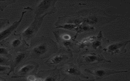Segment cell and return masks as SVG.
Masks as SVG:
<instances>
[{
    "label": "cell",
    "mask_w": 130,
    "mask_h": 81,
    "mask_svg": "<svg viewBox=\"0 0 130 81\" xmlns=\"http://www.w3.org/2000/svg\"><path fill=\"white\" fill-rule=\"evenodd\" d=\"M56 1H40L39 3L34 8L30 7H25L24 9L33 11L36 15L35 17H38L40 15L43 14L44 12L48 11L49 13H53V12L50 11V10L54 11L55 9L54 5Z\"/></svg>",
    "instance_id": "obj_4"
},
{
    "label": "cell",
    "mask_w": 130,
    "mask_h": 81,
    "mask_svg": "<svg viewBox=\"0 0 130 81\" xmlns=\"http://www.w3.org/2000/svg\"><path fill=\"white\" fill-rule=\"evenodd\" d=\"M68 58V56L67 55H62L61 53H58L56 55L48 59L46 61V63L50 64L51 65L53 64H58L61 62L63 61L64 60Z\"/></svg>",
    "instance_id": "obj_8"
},
{
    "label": "cell",
    "mask_w": 130,
    "mask_h": 81,
    "mask_svg": "<svg viewBox=\"0 0 130 81\" xmlns=\"http://www.w3.org/2000/svg\"><path fill=\"white\" fill-rule=\"evenodd\" d=\"M0 45L7 48L9 52L12 53L17 51H23L27 49V47H29L25 42L20 34L13 33L11 35L5 40L0 42Z\"/></svg>",
    "instance_id": "obj_2"
},
{
    "label": "cell",
    "mask_w": 130,
    "mask_h": 81,
    "mask_svg": "<svg viewBox=\"0 0 130 81\" xmlns=\"http://www.w3.org/2000/svg\"><path fill=\"white\" fill-rule=\"evenodd\" d=\"M9 24V20L7 19L0 18V31L4 26Z\"/></svg>",
    "instance_id": "obj_15"
},
{
    "label": "cell",
    "mask_w": 130,
    "mask_h": 81,
    "mask_svg": "<svg viewBox=\"0 0 130 81\" xmlns=\"http://www.w3.org/2000/svg\"><path fill=\"white\" fill-rule=\"evenodd\" d=\"M35 77V76H34V75H30V76H29V77H28V78H27V79L29 80V81H35V80H36Z\"/></svg>",
    "instance_id": "obj_19"
},
{
    "label": "cell",
    "mask_w": 130,
    "mask_h": 81,
    "mask_svg": "<svg viewBox=\"0 0 130 81\" xmlns=\"http://www.w3.org/2000/svg\"><path fill=\"white\" fill-rule=\"evenodd\" d=\"M124 43H120V44H116L109 46L108 47V51L109 52H116V50L119 49L121 47L124 45Z\"/></svg>",
    "instance_id": "obj_12"
},
{
    "label": "cell",
    "mask_w": 130,
    "mask_h": 81,
    "mask_svg": "<svg viewBox=\"0 0 130 81\" xmlns=\"http://www.w3.org/2000/svg\"><path fill=\"white\" fill-rule=\"evenodd\" d=\"M15 1H0V10L3 11L8 5L15 3Z\"/></svg>",
    "instance_id": "obj_10"
},
{
    "label": "cell",
    "mask_w": 130,
    "mask_h": 81,
    "mask_svg": "<svg viewBox=\"0 0 130 81\" xmlns=\"http://www.w3.org/2000/svg\"><path fill=\"white\" fill-rule=\"evenodd\" d=\"M0 81H4V80H1V79H0Z\"/></svg>",
    "instance_id": "obj_21"
},
{
    "label": "cell",
    "mask_w": 130,
    "mask_h": 81,
    "mask_svg": "<svg viewBox=\"0 0 130 81\" xmlns=\"http://www.w3.org/2000/svg\"><path fill=\"white\" fill-rule=\"evenodd\" d=\"M27 57H28V51H17L11 54L10 61V70L8 74H9L17 65H19L22 62H23Z\"/></svg>",
    "instance_id": "obj_5"
},
{
    "label": "cell",
    "mask_w": 130,
    "mask_h": 81,
    "mask_svg": "<svg viewBox=\"0 0 130 81\" xmlns=\"http://www.w3.org/2000/svg\"><path fill=\"white\" fill-rule=\"evenodd\" d=\"M84 59L85 60V62L89 63H93L95 62L100 61L103 60L102 59L100 58L95 55L87 56L85 57Z\"/></svg>",
    "instance_id": "obj_9"
},
{
    "label": "cell",
    "mask_w": 130,
    "mask_h": 81,
    "mask_svg": "<svg viewBox=\"0 0 130 81\" xmlns=\"http://www.w3.org/2000/svg\"><path fill=\"white\" fill-rule=\"evenodd\" d=\"M35 81H43V79L41 78H38V79H36Z\"/></svg>",
    "instance_id": "obj_20"
},
{
    "label": "cell",
    "mask_w": 130,
    "mask_h": 81,
    "mask_svg": "<svg viewBox=\"0 0 130 81\" xmlns=\"http://www.w3.org/2000/svg\"><path fill=\"white\" fill-rule=\"evenodd\" d=\"M94 73H93V74H95V75L98 76V77H101L102 76L105 75L106 74H107V71H104V70L102 69H99V70H97L96 71H93Z\"/></svg>",
    "instance_id": "obj_14"
},
{
    "label": "cell",
    "mask_w": 130,
    "mask_h": 81,
    "mask_svg": "<svg viewBox=\"0 0 130 81\" xmlns=\"http://www.w3.org/2000/svg\"><path fill=\"white\" fill-rule=\"evenodd\" d=\"M26 12L27 11H23L20 20L18 21H17L14 22L11 25L7 27L0 32V42L8 38L9 36L15 30V29L19 26L22 22L23 18L24 17V15Z\"/></svg>",
    "instance_id": "obj_6"
},
{
    "label": "cell",
    "mask_w": 130,
    "mask_h": 81,
    "mask_svg": "<svg viewBox=\"0 0 130 81\" xmlns=\"http://www.w3.org/2000/svg\"><path fill=\"white\" fill-rule=\"evenodd\" d=\"M37 66V64L34 61H26L21 65L18 73L21 75H25L31 72Z\"/></svg>",
    "instance_id": "obj_7"
},
{
    "label": "cell",
    "mask_w": 130,
    "mask_h": 81,
    "mask_svg": "<svg viewBox=\"0 0 130 81\" xmlns=\"http://www.w3.org/2000/svg\"><path fill=\"white\" fill-rule=\"evenodd\" d=\"M9 69L10 68L9 67L0 65V72H5V71H6L7 69Z\"/></svg>",
    "instance_id": "obj_17"
},
{
    "label": "cell",
    "mask_w": 130,
    "mask_h": 81,
    "mask_svg": "<svg viewBox=\"0 0 130 81\" xmlns=\"http://www.w3.org/2000/svg\"><path fill=\"white\" fill-rule=\"evenodd\" d=\"M28 51V57L36 59H43L50 57L57 50V46L50 38L42 37L31 42Z\"/></svg>",
    "instance_id": "obj_1"
},
{
    "label": "cell",
    "mask_w": 130,
    "mask_h": 81,
    "mask_svg": "<svg viewBox=\"0 0 130 81\" xmlns=\"http://www.w3.org/2000/svg\"><path fill=\"white\" fill-rule=\"evenodd\" d=\"M0 55L4 56L10 58L11 53L7 48L5 47H0Z\"/></svg>",
    "instance_id": "obj_13"
},
{
    "label": "cell",
    "mask_w": 130,
    "mask_h": 81,
    "mask_svg": "<svg viewBox=\"0 0 130 81\" xmlns=\"http://www.w3.org/2000/svg\"><path fill=\"white\" fill-rule=\"evenodd\" d=\"M46 15L39 17H35L34 20L30 26L24 30L20 35L27 45H29V43L31 42L33 38L37 33L38 29L41 24L43 19Z\"/></svg>",
    "instance_id": "obj_3"
},
{
    "label": "cell",
    "mask_w": 130,
    "mask_h": 81,
    "mask_svg": "<svg viewBox=\"0 0 130 81\" xmlns=\"http://www.w3.org/2000/svg\"><path fill=\"white\" fill-rule=\"evenodd\" d=\"M66 72L70 74H75L76 73V70L73 67H69L66 70Z\"/></svg>",
    "instance_id": "obj_16"
},
{
    "label": "cell",
    "mask_w": 130,
    "mask_h": 81,
    "mask_svg": "<svg viewBox=\"0 0 130 81\" xmlns=\"http://www.w3.org/2000/svg\"><path fill=\"white\" fill-rule=\"evenodd\" d=\"M10 58L4 56L0 55V65L5 66L10 64Z\"/></svg>",
    "instance_id": "obj_11"
},
{
    "label": "cell",
    "mask_w": 130,
    "mask_h": 81,
    "mask_svg": "<svg viewBox=\"0 0 130 81\" xmlns=\"http://www.w3.org/2000/svg\"><path fill=\"white\" fill-rule=\"evenodd\" d=\"M55 80H56L55 77L50 76L46 79L45 81H55Z\"/></svg>",
    "instance_id": "obj_18"
}]
</instances>
